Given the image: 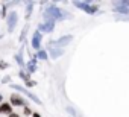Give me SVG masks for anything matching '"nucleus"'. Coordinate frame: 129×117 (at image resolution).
<instances>
[{
	"label": "nucleus",
	"mask_w": 129,
	"mask_h": 117,
	"mask_svg": "<svg viewBox=\"0 0 129 117\" xmlns=\"http://www.w3.org/2000/svg\"><path fill=\"white\" fill-rule=\"evenodd\" d=\"M34 117H40V114H34Z\"/></svg>",
	"instance_id": "obj_10"
},
{
	"label": "nucleus",
	"mask_w": 129,
	"mask_h": 117,
	"mask_svg": "<svg viewBox=\"0 0 129 117\" xmlns=\"http://www.w3.org/2000/svg\"><path fill=\"white\" fill-rule=\"evenodd\" d=\"M40 29H41V31H46V32H50V31L53 29V23H52V21H49L47 24H43Z\"/></svg>",
	"instance_id": "obj_7"
},
{
	"label": "nucleus",
	"mask_w": 129,
	"mask_h": 117,
	"mask_svg": "<svg viewBox=\"0 0 129 117\" xmlns=\"http://www.w3.org/2000/svg\"><path fill=\"white\" fill-rule=\"evenodd\" d=\"M11 111H12V108H11L9 103H2V105H0V112H3V114H12Z\"/></svg>",
	"instance_id": "obj_5"
},
{
	"label": "nucleus",
	"mask_w": 129,
	"mask_h": 117,
	"mask_svg": "<svg viewBox=\"0 0 129 117\" xmlns=\"http://www.w3.org/2000/svg\"><path fill=\"white\" fill-rule=\"evenodd\" d=\"M9 117H20L18 114H9Z\"/></svg>",
	"instance_id": "obj_9"
},
{
	"label": "nucleus",
	"mask_w": 129,
	"mask_h": 117,
	"mask_svg": "<svg viewBox=\"0 0 129 117\" xmlns=\"http://www.w3.org/2000/svg\"><path fill=\"white\" fill-rule=\"evenodd\" d=\"M46 15L50 17V18H61V17H62V12H61L58 8H50V9H47Z\"/></svg>",
	"instance_id": "obj_2"
},
{
	"label": "nucleus",
	"mask_w": 129,
	"mask_h": 117,
	"mask_svg": "<svg viewBox=\"0 0 129 117\" xmlns=\"http://www.w3.org/2000/svg\"><path fill=\"white\" fill-rule=\"evenodd\" d=\"M11 102H12L14 105H23V103H24V100H23L20 96H12V97H11Z\"/></svg>",
	"instance_id": "obj_6"
},
{
	"label": "nucleus",
	"mask_w": 129,
	"mask_h": 117,
	"mask_svg": "<svg viewBox=\"0 0 129 117\" xmlns=\"http://www.w3.org/2000/svg\"><path fill=\"white\" fill-rule=\"evenodd\" d=\"M15 23H17V14L15 12H11L9 17H8V29L12 31L14 26H15Z\"/></svg>",
	"instance_id": "obj_3"
},
{
	"label": "nucleus",
	"mask_w": 129,
	"mask_h": 117,
	"mask_svg": "<svg viewBox=\"0 0 129 117\" xmlns=\"http://www.w3.org/2000/svg\"><path fill=\"white\" fill-rule=\"evenodd\" d=\"M40 44H41V34L40 32H37L35 34V37H34V40H32V46H34V49H40Z\"/></svg>",
	"instance_id": "obj_4"
},
{
	"label": "nucleus",
	"mask_w": 129,
	"mask_h": 117,
	"mask_svg": "<svg viewBox=\"0 0 129 117\" xmlns=\"http://www.w3.org/2000/svg\"><path fill=\"white\" fill-rule=\"evenodd\" d=\"M75 5H76V6H79V8H82L85 12H90V14H94V12L97 11V8H96V6H93L91 3H82V2H76Z\"/></svg>",
	"instance_id": "obj_1"
},
{
	"label": "nucleus",
	"mask_w": 129,
	"mask_h": 117,
	"mask_svg": "<svg viewBox=\"0 0 129 117\" xmlns=\"http://www.w3.org/2000/svg\"><path fill=\"white\" fill-rule=\"evenodd\" d=\"M38 56L41 58V60H46V58H47V55H46V52H40V53H38Z\"/></svg>",
	"instance_id": "obj_8"
}]
</instances>
